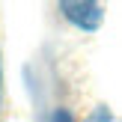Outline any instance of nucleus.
Instances as JSON below:
<instances>
[{"label": "nucleus", "instance_id": "1", "mask_svg": "<svg viewBox=\"0 0 122 122\" xmlns=\"http://www.w3.org/2000/svg\"><path fill=\"white\" fill-rule=\"evenodd\" d=\"M60 9L75 27L81 30H98L101 27V0H60Z\"/></svg>", "mask_w": 122, "mask_h": 122}, {"label": "nucleus", "instance_id": "3", "mask_svg": "<svg viewBox=\"0 0 122 122\" xmlns=\"http://www.w3.org/2000/svg\"><path fill=\"white\" fill-rule=\"evenodd\" d=\"M54 122H71V113L69 110H57L54 113Z\"/></svg>", "mask_w": 122, "mask_h": 122}, {"label": "nucleus", "instance_id": "2", "mask_svg": "<svg viewBox=\"0 0 122 122\" xmlns=\"http://www.w3.org/2000/svg\"><path fill=\"white\" fill-rule=\"evenodd\" d=\"M86 122H113V116H110V110H107V107H98V110H95Z\"/></svg>", "mask_w": 122, "mask_h": 122}]
</instances>
